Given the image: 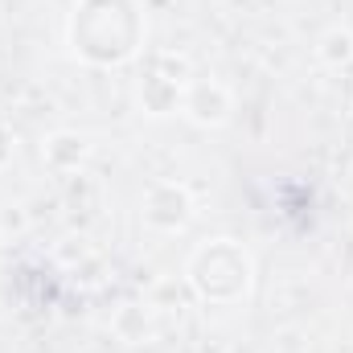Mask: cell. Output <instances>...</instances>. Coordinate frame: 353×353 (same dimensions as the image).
Instances as JSON below:
<instances>
[{
    "instance_id": "6da1fadb",
    "label": "cell",
    "mask_w": 353,
    "mask_h": 353,
    "mask_svg": "<svg viewBox=\"0 0 353 353\" xmlns=\"http://www.w3.org/2000/svg\"><path fill=\"white\" fill-rule=\"evenodd\" d=\"M148 21L136 0H74L66 17V46L94 70L123 66L144 54Z\"/></svg>"
},
{
    "instance_id": "7a4b0ae2",
    "label": "cell",
    "mask_w": 353,
    "mask_h": 353,
    "mask_svg": "<svg viewBox=\"0 0 353 353\" xmlns=\"http://www.w3.org/2000/svg\"><path fill=\"white\" fill-rule=\"evenodd\" d=\"M185 283L205 304H243L255 288V259L239 239H205L185 259Z\"/></svg>"
},
{
    "instance_id": "3957f363",
    "label": "cell",
    "mask_w": 353,
    "mask_h": 353,
    "mask_svg": "<svg viewBox=\"0 0 353 353\" xmlns=\"http://www.w3.org/2000/svg\"><path fill=\"white\" fill-rule=\"evenodd\" d=\"M193 79V62L176 50H144L140 54V111L148 119H169L181 115V94Z\"/></svg>"
},
{
    "instance_id": "277c9868",
    "label": "cell",
    "mask_w": 353,
    "mask_h": 353,
    "mask_svg": "<svg viewBox=\"0 0 353 353\" xmlns=\"http://www.w3.org/2000/svg\"><path fill=\"white\" fill-rule=\"evenodd\" d=\"M193 214H197V201H193L189 185L185 181H173V176L152 181L144 189V197H140V218L157 234H181L193 222Z\"/></svg>"
},
{
    "instance_id": "5b68a950",
    "label": "cell",
    "mask_w": 353,
    "mask_h": 353,
    "mask_svg": "<svg viewBox=\"0 0 353 353\" xmlns=\"http://www.w3.org/2000/svg\"><path fill=\"white\" fill-rule=\"evenodd\" d=\"M181 115L193 119L197 128H222L234 115V94L218 79H197L193 74L185 94H181Z\"/></svg>"
},
{
    "instance_id": "8992f818",
    "label": "cell",
    "mask_w": 353,
    "mask_h": 353,
    "mask_svg": "<svg viewBox=\"0 0 353 353\" xmlns=\"http://www.w3.org/2000/svg\"><path fill=\"white\" fill-rule=\"evenodd\" d=\"M90 157V140L74 128H58L41 140V161L54 169V173H79Z\"/></svg>"
},
{
    "instance_id": "52a82bcc",
    "label": "cell",
    "mask_w": 353,
    "mask_h": 353,
    "mask_svg": "<svg viewBox=\"0 0 353 353\" xmlns=\"http://www.w3.org/2000/svg\"><path fill=\"white\" fill-rule=\"evenodd\" d=\"M111 333H115V341L136 350V345H152L161 325H157V312L148 304H119L111 316Z\"/></svg>"
},
{
    "instance_id": "ba28073f",
    "label": "cell",
    "mask_w": 353,
    "mask_h": 353,
    "mask_svg": "<svg viewBox=\"0 0 353 353\" xmlns=\"http://www.w3.org/2000/svg\"><path fill=\"white\" fill-rule=\"evenodd\" d=\"M316 58H321L329 70L350 66V62H353V33H350V29H341V25L325 29V33H321V41H316Z\"/></svg>"
},
{
    "instance_id": "9c48e42d",
    "label": "cell",
    "mask_w": 353,
    "mask_h": 353,
    "mask_svg": "<svg viewBox=\"0 0 353 353\" xmlns=\"http://www.w3.org/2000/svg\"><path fill=\"white\" fill-rule=\"evenodd\" d=\"M8 157H12V132H8V123L0 119V169L8 165Z\"/></svg>"
}]
</instances>
